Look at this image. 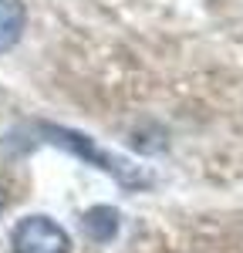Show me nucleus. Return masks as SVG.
I'll return each mask as SVG.
<instances>
[{"instance_id":"obj_1","label":"nucleus","mask_w":243,"mask_h":253,"mask_svg":"<svg viewBox=\"0 0 243 253\" xmlns=\"http://www.w3.org/2000/svg\"><path fill=\"white\" fill-rule=\"evenodd\" d=\"M40 132L47 135V142H54V145H61V149L75 152L78 159L91 162V166H98L101 172H112L119 182H125V186H145V182H149V179L139 172V166H128L125 159H119V156H112V152H105V149H98L95 138L81 135V132H71V128H64V125H40Z\"/></svg>"},{"instance_id":"obj_4","label":"nucleus","mask_w":243,"mask_h":253,"mask_svg":"<svg viewBox=\"0 0 243 253\" xmlns=\"http://www.w3.org/2000/svg\"><path fill=\"white\" fill-rule=\"evenodd\" d=\"M81 223H84V233L91 236L95 243H108L112 236L119 233V213H115L112 206H95V210H88Z\"/></svg>"},{"instance_id":"obj_5","label":"nucleus","mask_w":243,"mask_h":253,"mask_svg":"<svg viewBox=\"0 0 243 253\" xmlns=\"http://www.w3.org/2000/svg\"><path fill=\"white\" fill-rule=\"evenodd\" d=\"M3 206H7V189L0 186V210H3Z\"/></svg>"},{"instance_id":"obj_2","label":"nucleus","mask_w":243,"mask_h":253,"mask_svg":"<svg viewBox=\"0 0 243 253\" xmlns=\"http://www.w3.org/2000/svg\"><path fill=\"white\" fill-rule=\"evenodd\" d=\"M10 247H14V253H68L71 240L54 219L38 213V216H24L14 226Z\"/></svg>"},{"instance_id":"obj_3","label":"nucleus","mask_w":243,"mask_h":253,"mask_svg":"<svg viewBox=\"0 0 243 253\" xmlns=\"http://www.w3.org/2000/svg\"><path fill=\"white\" fill-rule=\"evenodd\" d=\"M24 24H27V10L20 0H0V54L10 51L24 34Z\"/></svg>"}]
</instances>
